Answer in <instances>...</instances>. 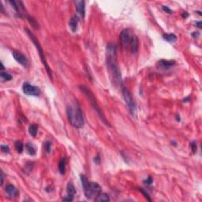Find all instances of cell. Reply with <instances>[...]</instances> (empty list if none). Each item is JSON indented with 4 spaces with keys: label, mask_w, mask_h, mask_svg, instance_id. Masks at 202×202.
Returning a JSON list of instances; mask_svg holds the SVG:
<instances>
[{
    "label": "cell",
    "mask_w": 202,
    "mask_h": 202,
    "mask_svg": "<svg viewBox=\"0 0 202 202\" xmlns=\"http://www.w3.org/2000/svg\"><path fill=\"white\" fill-rule=\"evenodd\" d=\"M199 35H200V34H199L198 32H194L193 34H192V36H193L194 38H197V37L199 36Z\"/></svg>",
    "instance_id": "cell-32"
},
{
    "label": "cell",
    "mask_w": 202,
    "mask_h": 202,
    "mask_svg": "<svg viewBox=\"0 0 202 202\" xmlns=\"http://www.w3.org/2000/svg\"><path fill=\"white\" fill-rule=\"evenodd\" d=\"M22 90H23V92L27 96H39L40 94V90L39 88L37 86L29 84L28 82H25L23 84Z\"/></svg>",
    "instance_id": "cell-8"
},
{
    "label": "cell",
    "mask_w": 202,
    "mask_h": 202,
    "mask_svg": "<svg viewBox=\"0 0 202 202\" xmlns=\"http://www.w3.org/2000/svg\"><path fill=\"white\" fill-rule=\"evenodd\" d=\"M140 191L142 193H143V194H144V195H145V197H147V199H148V200H149V201H150V199H149V196H148V194H147V193H146L144 191V190H143V189H140Z\"/></svg>",
    "instance_id": "cell-30"
},
{
    "label": "cell",
    "mask_w": 202,
    "mask_h": 202,
    "mask_svg": "<svg viewBox=\"0 0 202 202\" xmlns=\"http://www.w3.org/2000/svg\"><path fill=\"white\" fill-rule=\"evenodd\" d=\"M12 55H13L14 59L17 61L18 63L21 64V66H23L25 67H28L29 62H28V59L25 55H23L22 53L17 51H14L12 52Z\"/></svg>",
    "instance_id": "cell-10"
},
{
    "label": "cell",
    "mask_w": 202,
    "mask_h": 202,
    "mask_svg": "<svg viewBox=\"0 0 202 202\" xmlns=\"http://www.w3.org/2000/svg\"><path fill=\"white\" fill-rule=\"evenodd\" d=\"M6 192L9 195V197H16L19 193L17 188L11 184H8L6 186Z\"/></svg>",
    "instance_id": "cell-12"
},
{
    "label": "cell",
    "mask_w": 202,
    "mask_h": 202,
    "mask_svg": "<svg viewBox=\"0 0 202 202\" xmlns=\"http://www.w3.org/2000/svg\"><path fill=\"white\" fill-rule=\"evenodd\" d=\"M122 96H123L125 102L127 105L130 112L132 115H135L136 112H137V104H136V102H135V100L132 96L131 92H130L129 89L126 87L122 88Z\"/></svg>",
    "instance_id": "cell-7"
},
{
    "label": "cell",
    "mask_w": 202,
    "mask_h": 202,
    "mask_svg": "<svg viewBox=\"0 0 202 202\" xmlns=\"http://www.w3.org/2000/svg\"><path fill=\"white\" fill-rule=\"evenodd\" d=\"M66 113L69 122L74 127L80 129L84 126L85 119L83 117V113L81 107L77 101L67 107Z\"/></svg>",
    "instance_id": "cell-2"
},
{
    "label": "cell",
    "mask_w": 202,
    "mask_h": 202,
    "mask_svg": "<svg viewBox=\"0 0 202 202\" xmlns=\"http://www.w3.org/2000/svg\"><path fill=\"white\" fill-rule=\"evenodd\" d=\"M182 16H183V17H184V18H186V17H187V16H188V14H187V13H186V12H184V13H183V14H182Z\"/></svg>",
    "instance_id": "cell-34"
},
{
    "label": "cell",
    "mask_w": 202,
    "mask_h": 202,
    "mask_svg": "<svg viewBox=\"0 0 202 202\" xmlns=\"http://www.w3.org/2000/svg\"><path fill=\"white\" fill-rule=\"evenodd\" d=\"M67 193L68 195L71 196V197H74V195L76 194V189L74 185L72 184L71 182H69L67 184Z\"/></svg>",
    "instance_id": "cell-19"
},
{
    "label": "cell",
    "mask_w": 202,
    "mask_h": 202,
    "mask_svg": "<svg viewBox=\"0 0 202 202\" xmlns=\"http://www.w3.org/2000/svg\"><path fill=\"white\" fill-rule=\"evenodd\" d=\"M163 39L167 40V42L174 43L177 40V36L173 33H165L163 35Z\"/></svg>",
    "instance_id": "cell-17"
},
{
    "label": "cell",
    "mask_w": 202,
    "mask_h": 202,
    "mask_svg": "<svg viewBox=\"0 0 202 202\" xmlns=\"http://www.w3.org/2000/svg\"><path fill=\"white\" fill-rule=\"evenodd\" d=\"M106 63L112 82L117 86L122 85V81L120 68L118 63L117 47L113 43H109L107 46Z\"/></svg>",
    "instance_id": "cell-1"
},
{
    "label": "cell",
    "mask_w": 202,
    "mask_h": 202,
    "mask_svg": "<svg viewBox=\"0 0 202 202\" xmlns=\"http://www.w3.org/2000/svg\"><path fill=\"white\" fill-rule=\"evenodd\" d=\"M197 27L200 28H201V21H198L197 23Z\"/></svg>",
    "instance_id": "cell-33"
},
{
    "label": "cell",
    "mask_w": 202,
    "mask_h": 202,
    "mask_svg": "<svg viewBox=\"0 0 202 202\" xmlns=\"http://www.w3.org/2000/svg\"><path fill=\"white\" fill-rule=\"evenodd\" d=\"M10 4H11V6L13 7L15 11L18 12V14H19V17H26V13H25V7L23 5V3L21 1H9Z\"/></svg>",
    "instance_id": "cell-9"
},
{
    "label": "cell",
    "mask_w": 202,
    "mask_h": 202,
    "mask_svg": "<svg viewBox=\"0 0 202 202\" xmlns=\"http://www.w3.org/2000/svg\"><path fill=\"white\" fill-rule=\"evenodd\" d=\"M80 89H81V91L85 94V96L87 97V99H89V103H91L92 108L96 111V113L99 114V116L100 117V118H101V120L103 121V122H104L106 125L110 126V124L108 123V122L107 121L106 118L104 117L103 112H102L101 110H100V107H99V106L98 105V103H97L96 97H95V96H94V94L92 93V91H91L89 88H87L86 86H85V85H81V86H80Z\"/></svg>",
    "instance_id": "cell-5"
},
{
    "label": "cell",
    "mask_w": 202,
    "mask_h": 202,
    "mask_svg": "<svg viewBox=\"0 0 202 202\" xmlns=\"http://www.w3.org/2000/svg\"><path fill=\"white\" fill-rule=\"evenodd\" d=\"M66 166V157H63L59 163V171L61 174H65Z\"/></svg>",
    "instance_id": "cell-15"
},
{
    "label": "cell",
    "mask_w": 202,
    "mask_h": 202,
    "mask_svg": "<svg viewBox=\"0 0 202 202\" xmlns=\"http://www.w3.org/2000/svg\"><path fill=\"white\" fill-rule=\"evenodd\" d=\"M81 182L86 198L92 199L93 197L96 198L102 191L101 186L97 182H89L87 178L83 174L81 175Z\"/></svg>",
    "instance_id": "cell-4"
},
{
    "label": "cell",
    "mask_w": 202,
    "mask_h": 202,
    "mask_svg": "<svg viewBox=\"0 0 202 202\" xmlns=\"http://www.w3.org/2000/svg\"><path fill=\"white\" fill-rule=\"evenodd\" d=\"M44 149H45V151H46L47 153H51V142L47 141L46 143H45V145H44Z\"/></svg>",
    "instance_id": "cell-23"
},
{
    "label": "cell",
    "mask_w": 202,
    "mask_h": 202,
    "mask_svg": "<svg viewBox=\"0 0 202 202\" xmlns=\"http://www.w3.org/2000/svg\"><path fill=\"white\" fill-rule=\"evenodd\" d=\"M153 178L152 177H149L147 179H145V181H144V182H145V184L148 185V186H149V185H152L153 184Z\"/></svg>",
    "instance_id": "cell-25"
},
{
    "label": "cell",
    "mask_w": 202,
    "mask_h": 202,
    "mask_svg": "<svg viewBox=\"0 0 202 202\" xmlns=\"http://www.w3.org/2000/svg\"><path fill=\"white\" fill-rule=\"evenodd\" d=\"M37 130H38V128H37V126L36 124L30 125V126L28 128V132H29V134H30V135L32 137H36V136Z\"/></svg>",
    "instance_id": "cell-20"
},
{
    "label": "cell",
    "mask_w": 202,
    "mask_h": 202,
    "mask_svg": "<svg viewBox=\"0 0 202 202\" xmlns=\"http://www.w3.org/2000/svg\"><path fill=\"white\" fill-rule=\"evenodd\" d=\"M94 201L97 202L102 201H110V197L107 193H100L99 195L96 197V198H94Z\"/></svg>",
    "instance_id": "cell-16"
},
{
    "label": "cell",
    "mask_w": 202,
    "mask_h": 202,
    "mask_svg": "<svg viewBox=\"0 0 202 202\" xmlns=\"http://www.w3.org/2000/svg\"><path fill=\"white\" fill-rule=\"evenodd\" d=\"M78 18L76 15H74V16L70 20V21H69V25H70V27L71 30H72L74 32H75L76 31H77V28H78Z\"/></svg>",
    "instance_id": "cell-14"
},
{
    "label": "cell",
    "mask_w": 202,
    "mask_h": 202,
    "mask_svg": "<svg viewBox=\"0 0 202 202\" xmlns=\"http://www.w3.org/2000/svg\"><path fill=\"white\" fill-rule=\"evenodd\" d=\"M175 63V62L173 60H165V59H162L160 60L158 64L160 66V67L162 69H169L171 66H173Z\"/></svg>",
    "instance_id": "cell-13"
},
{
    "label": "cell",
    "mask_w": 202,
    "mask_h": 202,
    "mask_svg": "<svg viewBox=\"0 0 202 202\" xmlns=\"http://www.w3.org/2000/svg\"><path fill=\"white\" fill-rule=\"evenodd\" d=\"M191 149H192V152H193V153H195L196 152H197V144H196V142L193 141L191 143Z\"/></svg>",
    "instance_id": "cell-26"
},
{
    "label": "cell",
    "mask_w": 202,
    "mask_h": 202,
    "mask_svg": "<svg viewBox=\"0 0 202 202\" xmlns=\"http://www.w3.org/2000/svg\"><path fill=\"white\" fill-rule=\"evenodd\" d=\"M1 150H2V152H3V153H8L10 152V148L7 145H1Z\"/></svg>",
    "instance_id": "cell-24"
},
{
    "label": "cell",
    "mask_w": 202,
    "mask_h": 202,
    "mask_svg": "<svg viewBox=\"0 0 202 202\" xmlns=\"http://www.w3.org/2000/svg\"><path fill=\"white\" fill-rule=\"evenodd\" d=\"M25 31L26 32V33L28 34V36L30 37V39H31L32 42L34 43V45H35L36 47V49H37V51H38L39 57H40V59H41L43 64V66H44V67H45V69H46V71L47 73V74L49 75L50 78L52 79V72H51V68L49 67V66H48V64H47V62L46 60V58H45V55H44V53H43V51L42 47H41V46H40V44H39L38 39H36V37L34 36V34L32 33V32H30V30H28V28H25Z\"/></svg>",
    "instance_id": "cell-6"
},
{
    "label": "cell",
    "mask_w": 202,
    "mask_h": 202,
    "mask_svg": "<svg viewBox=\"0 0 202 202\" xmlns=\"http://www.w3.org/2000/svg\"><path fill=\"white\" fill-rule=\"evenodd\" d=\"M163 10L164 11H166V12H167V13H168V14H171V13H172V11L170 10V8H168L167 6H163Z\"/></svg>",
    "instance_id": "cell-28"
},
{
    "label": "cell",
    "mask_w": 202,
    "mask_h": 202,
    "mask_svg": "<svg viewBox=\"0 0 202 202\" xmlns=\"http://www.w3.org/2000/svg\"><path fill=\"white\" fill-rule=\"evenodd\" d=\"M120 41L122 47L126 50H130L132 54H136L138 51L139 42L137 36L129 29H124L120 33Z\"/></svg>",
    "instance_id": "cell-3"
},
{
    "label": "cell",
    "mask_w": 202,
    "mask_h": 202,
    "mask_svg": "<svg viewBox=\"0 0 202 202\" xmlns=\"http://www.w3.org/2000/svg\"><path fill=\"white\" fill-rule=\"evenodd\" d=\"M73 200H74V197H71V196L70 195H68L67 197L63 198V201H72Z\"/></svg>",
    "instance_id": "cell-27"
},
{
    "label": "cell",
    "mask_w": 202,
    "mask_h": 202,
    "mask_svg": "<svg viewBox=\"0 0 202 202\" xmlns=\"http://www.w3.org/2000/svg\"><path fill=\"white\" fill-rule=\"evenodd\" d=\"M26 149H27V152L30 155V156H35L36 155V148L35 146L33 145L31 143H27L26 144Z\"/></svg>",
    "instance_id": "cell-18"
},
{
    "label": "cell",
    "mask_w": 202,
    "mask_h": 202,
    "mask_svg": "<svg viewBox=\"0 0 202 202\" xmlns=\"http://www.w3.org/2000/svg\"><path fill=\"white\" fill-rule=\"evenodd\" d=\"M94 162L96 163V164H99V155H97V156L95 157V159H94Z\"/></svg>",
    "instance_id": "cell-29"
},
{
    "label": "cell",
    "mask_w": 202,
    "mask_h": 202,
    "mask_svg": "<svg viewBox=\"0 0 202 202\" xmlns=\"http://www.w3.org/2000/svg\"><path fill=\"white\" fill-rule=\"evenodd\" d=\"M15 149L18 151V153H22L23 150H24V145H23V143L20 141H18L15 142Z\"/></svg>",
    "instance_id": "cell-21"
},
{
    "label": "cell",
    "mask_w": 202,
    "mask_h": 202,
    "mask_svg": "<svg viewBox=\"0 0 202 202\" xmlns=\"http://www.w3.org/2000/svg\"><path fill=\"white\" fill-rule=\"evenodd\" d=\"M75 4L78 13L82 18H84L85 15V3L84 1H76Z\"/></svg>",
    "instance_id": "cell-11"
},
{
    "label": "cell",
    "mask_w": 202,
    "mask_h": 202,
    "mask_svg": "<svg viewBox=\"0 0 202 202\" xmlns=\"http://www.w3.org/2000/svg\"><path fill=\"white\" fill-rule=\"evenodd\" d=\"M0 75H1V77H2V78L3 79L4 81H7V82L11 81V79H12V76L10 74L7 73V72H1V74Z\"/></svg>",
    "instance_id": "cell-22"
},
{
    "label": "cell",
    "mask_w": 202,
    "mask_h": 202,
    "mask_svg": "<svg viewBox=\"0 0 202 202\" xmlns=\"http://www.w3.org/2000/svg\"><path fill=\"white\" fill-rule=\"evenodd\" d=\"M3 179H4L3 172L1 171V186H3Z\"/></svg>",
    "instance_id": "cell-31"
}]
</instances>
